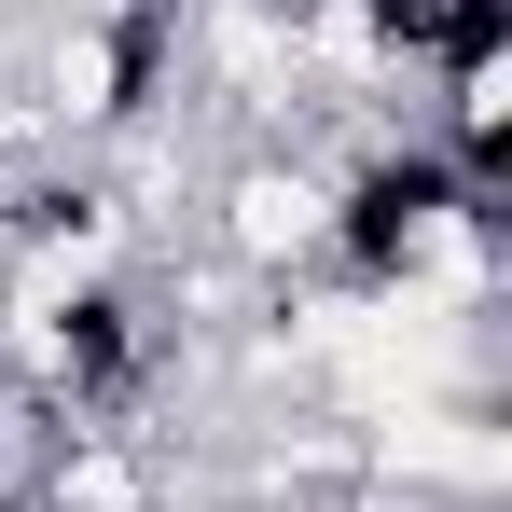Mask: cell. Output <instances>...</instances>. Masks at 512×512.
<instances>
[{"label": "cell", "mask_w": 512, "mask_h": 512, "mask_svg": "<svg viewBox=\"0 0 512 512\" xmlns=\"http://www.w3.org/2000/svg\"><path fill=\"white\" fill-rule=\"evenodd\" d=\"M319 236H333V153H305V139H236L194 194V250L263 305L319 277Z\"/></svg>", "instance_id": "cell-1"}, {"label": "cell", "mask_w": 512, "mask_h": 512, "mask_svg": "<svg viewBox=\"0 0 512 512\" xmlns=\"http://www.w3.org/2000/svg\"><path fill=\"white\" fill-rule=\"evenodd\" d=\"M360 84H429L457 56H512V0H333Z\"/></svg>", "instance_id": "cell-2"}, {"label": "cell", "mask_w": 512, "mask_h": 512, "mask_svg": "<svg viewBox=\"0 0 512 512\" xmlns=\"http://www.w3.org/2000/svg\"><path fill=\"white\" fill-rule=\"evenodd\" d=\"M14 485L28 512H180V471L153 429H42V457Z\"/></svg>", "instance_id": "cell-3"}]
</instances>
